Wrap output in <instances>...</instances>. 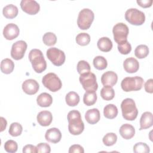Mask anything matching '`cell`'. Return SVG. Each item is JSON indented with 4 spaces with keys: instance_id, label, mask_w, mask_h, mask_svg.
Instances as JSON below:
<instances>
[{
    "instance_id": "obj_24",
    "label": "cell",
    "mask_w": 153,
    "mask_h": 153,
    "mask_svg": "<svg viewBox=\"0 0 153 153\" xmlns=\"http://www.w3.org/2000/svg\"><path fill=\"white\" fill-rule=\"evenodd\" d=\"M19 13L18 8L13 4H8L5 6L2 10V13L7 19H13L16 17Z\"/></svg>"
},
{
    "instance_id": "obj_31",
    "label": "cell",
    "mask_w": 153,
    "mask_h": 153,
    "mask_svg": "<svg viewBox=\"0 0 153 153\" xmlns=\"http://www.w3.org/2000/svg\"><path fill=\"white\" fill-rule=\"evenodd\" d=\"M148 54L149 48L146 45H139L134 50V55L138 59L145 58L148 55Z\"/></svg>"
},
{
    "instance_id": "obj_10",
    "label": "cell",
    "mask_w": 153,
    "mask_h": 153,
    "mask_svg": "<svg viewBox=\"0 0 153 153\" xmlns=\"http://www.w3.org/2000/svg\"><path fill=\"white\" fill-rule=\"evenodd\" d=\"M46 55L51 63L56 66H62L66 59L65 53L56 47L48 48L47 50Z\"/></svg>"
},
{
    "instance_id": "obj_45",
    "label": "cell",
    "mask_w": 153,
    "mask_h": 153,
    "mask_svg": "<svg viewBox=\"0 0 153 153\" xmlns=\"http://www.w3.org/2000/svg\"><path fill=\"white\" fill-rule=\"evenodd\" d=\"M0 120H1V130L0 131H1V132H2L6 128L7 122L6 120L2 117H0Z\"/></svg>"
},
{
    "instance_id": "obj_23",
    "label": "cell",
    "mask_w": 153,
    "mask_h": 153,
    "mask_svg": "<svg viewBox=\"0 0 153 153\" xmlns=\"http://www.w3.org/2000/svg\"><path fill=\"white\" fill-rule=\"evenodd\" d=\"M98 48L103 52H108L111 50L113 44L111 40L108 37L100 38L97 43Z\"/></svg>"
},
{
    "instance_id": "obj_18",
    "label": "cell",
    "mask_w": 153,
    "mask_h": 153,
    "mask_svg": "<svg viewBox=\"0 0 153 153\" xmlns=\"http://www.w3.org/2000/svg\"><path fill=\"white\" fill-rule=\"evenodd\" d=\"M37 121L41 126H48L52 122L53 115L51 112L48 111H42L37 115Z\"/></svg>"
},
{
    "instance_id": "obj_7",
    "label": "cell",
    "mask_w": 153,
    "mask_h": 153,
    "mask_svg": "<svg viewBox=\"0 0 153 153\" xmlns=\"http://www.w3.org/2000/svg\"><path fill=\"white\" fill-rule=\"evenodd\" d=\"M125 19L133 25L140 26L145 22V15L137 8H129L125 13Z\"/></svg>"
},
{
    "instance_id": "obj_16",
    "label": "cell",
    "mask_w": 153,
    "mask_h": 153,
    "mask_svg": "<svg viewBox=\"0 0 153 153\" xmlns=\"http://www.w3.org/2000/svg\"><path fill=\"white\" fill-rule=\"evenodd\" d=\"M46 140L53 143L59 142L62 138V133L56 127H53L48 129L45 134Z\"/></svg>"
},
{
    "instance_id": "obj_6",
    "label": "cell",
    "mask_w": 153,
    "mask_h": 153,
    "mask_svg": "<svg viewBox=\"0 0 153 153\" xmlns=\"http://www.w3.org/2000/svg\"><path fill=\"white\" fill-rule=\"evenodd\" d=\"M43 85L52 92L59 90L62 86V83L58 76L53 72L48 73L42 78Z\"/></svg>"
},
{
    "instance_id": "obj_29",
    "label": "cell",
    "mask_w": 153,
    "mask_h": 153,
    "mask_svg": "<svg viewBox=\"0 0 153 153\" xmlns=\"http://www.w3.org/2000/svg\"><path fill=\"white\" fill-rule=\"evenodd\" d=\"M100 96L105 100H111L115 96V91L111 87L104 86L100 90Z\"/></svg>"
},
{
    "instance_id": "obj_14",
    "label": "cell",
    "mask_w": 153,
    "mask_h": 153,
    "mask_svg": "<svg viewBox=\"0 0 153 153\" xmlns=\"http://www.w3.org/2000/svg\"><path fill=\"white\" fill-rule=\"evenodd\" d=\"M22 87L23 91L29 95L36 94L39 88L38 82L33 79H28L25 80L23 82Z\"/></svg>"
},
{
    "instance_id": "obj_17",
    "label": "cell",
    "mask_w": 153,
    "mask_h": 153,
    "mask_svg": "<svg viewBox=\"0 0 153 153\" xmlns=\"http://www.w3.org/2000/svg\"><path fill=\"white\" fill-rule=\"evenodd\" d=\"M123 67L124 70L130 74L136 72L139 68V63L138 61L134 57L127 58L123 62Z\"/></svg>"
},
{
    "instance_id": "obj_2",
    "label": "cell",
    "mask_w": 153,
    "mask_h": 153,
    "mask_svg": "<svg viewBox=\"0 0 153 153\" xmlns=\"http://www.w3.org/2000/svg\"><path fill=\"white\" fill-rule=\"evenodd\" d=\"M29 59L33 70L36 73H42L47 68V63L40 50L32 49L29 54Z\"/></svg>"
},
{
    "instance_id": "obj_26",
    "label": "cell",
    "mask_w": 153,
    "mask_h": 153,
    "mask_svg": "<svg viewBox=\"0 0 153 153\" xmlns=\"http://www.w3.org/2000/svg\"><path fill=\"white\" fill-rule=\"evenodd\" d=\"M103 115L108 119L115 118L118 115V109L114 104H108L104 107Z\"/></svg>"
},
{
    "instance_id": "obj_22",
    "label": "cell",
    "mask_w": 153,
    "mask_h": 153,
    "mask_svg": "<svg viewBox=\"0 0 153 153\" xmlns=\"http://www.w3.org/2000/svg\"><path fill=\"white\" fill-rule=\"evenodd\" d=\"M36 102L41 107H48L53 103V97L47 93H42L37 97Z\"/></svg>"
},
{
    "instance_id": "obj_8",
    "label": "cell",
    "mask_w": 153,
    "mask_h": 153,
    "mask_svg": "<svg viewBox=\"0 0 153 153\" xmlns=\"http://www.w3.org/2000/svg\"><path fill=\"white\" fill-rule=\"evenodd\" d=\"M79 82L83 88L87 91H96L98 88L96 76L94 74L89 72L80 75Z\"/></svg>"
},
{
    "instance_id": "obj_32",
    "label": "cell",
    "mask_w": 153,
    "mask_h": 153,
    "mask_svg": "<svg viewBox=\"0 0 153 153\" xmlns=\"http://www.w3.org/2000/svg\"><path fill=\"white\" fill-rule=\"evenodd\" d=\"M42 41L45 45L47 46H53L57 42L56 35L53 32H47L42 37Z\"/></svg>"
},
{
    "instance_id": "obj_28",
    "label": "cell",
    "mask_w": 153,
    "mask_h": 153,
    "mask_svg": "<svg viewBox=\"0 0 153 153\" xmlns=\"http://www.w3.org/2000/svg\"><path fill=\"white\" fill-rule=\"evenodd\" d=\"M66 104L69 106H75L79 102V96L75 91L69 92L65 97Z\"/></svg>"
},
{
    "instance_id": "obj_41",
    "label": "cell",
    "mask_w": 153,
    "mask_h": 153,
    "mask_svg": "<svg viewBox=\"0 0 153 153\" xmlns=\"http://www.w3.org/2000/svg\"><path fill=\"white\" fill-rule=\"evenodd\" d=\"M84 150L82 146L79 145L75 144L70 146L69 149V153H84Z\"/></svg>"
},
{
    "instance_id": "obj_11",
    "label": "cell",
    "mask_w": 153,
    "mask_h": 153,
    "mask_svg": "<svg viewBox=\"0 0 153 153\" xmlns=\"http://www.w3.org/2000/svg\"><path fill=\"white\" fill-rule=\"evenodd\" d=\"M27 43L23 40H20L14 42L13 44L11 50V57L16 60L23 59L27 49Z\"/></svg>"
},
{
    "instance_id": "obj_44",
    "label": "cell",
    "mask_w": 153,
    "mask_h": 153,
    "mask_svg": "<svg viewBox=\"0 0 153 153\" xmlns=\"http://www.w3.org/2000/svg\"><path fill=\"white\" fill-rule=\"evenodd\" d=\"M152 0H137L136 2L139 6L143 8H148L152 5Z\"/></svg>"
},
{
    "instance_id": "obj_5",
    "label": "cell",
    "mask_w": 153,
    "mask_h": 153,
    "mask_svg": "<svg viewBox=\"0 0 153 153\" xmlns=\"http://www.w3.org/2000/svg\"><path fill=\"white\" fill-rule=\"evenodd\" d=\"M94 14L92 10L89 8L81 10L78 14L77 19L78 26L82 30L89 29L94 20Z\"/></svg>"
},
{
    "instance_id": "obj_36",
    "label": "cell",
    "mask_w": 153,
    "mask_h": 153,
    "mask_svg": "<svg viewBox=\"0 0 153 153\" xmlns=\"http://www.w3.org/2000/svg\"><path fill=\"white\" fill-rule=\"evenodd\" d=\"M77 71L79 74L81 75L84 73L90 72L91 68L89 63L85 60H80L78 62L76 66Z\"/></svg>"
},
{
    "instance_id": "obj_21",
    "label": "cell",
    "mask_w": 153,
    "mask_h": 153,
    "mask_svg": "<svg viewBox=\"0 0 153 153\" xmlns=\"http://www.w3.org/2000/svg\"><path fill=\"white\" fill-rule=\"evenodd\" d=\"M100 112L96 108L89 109L85 114V119L87 122L90 124L97 123L100 120Z\"/></svg>"
},
{
    "instance_id": "obj_3",
    "label": "cell",
    "mask_w": 153,
    "mask_h": 153,
    "mask_svg": "<svg viewBox=\"0 0 153 153\" xmlns=\"http://www.w3.org/2000/svg\"><path fill=\"white\" fill-rule=\"evenodd\" d=\"M121 108L123 118L128 121H133L137 117L138 110L134 101L130 98H126L123 100Z\"/></svg>"
},
{
    "instance_id": "obj_13",
    "label": "cell",
    "mask_w": 153,
    "mask_h": 153,
    "mask_svg": "<svg viewBox=\"0 0 153 153\" xmlns=\"http://www.w3.org/2000/svg\"><path fill=\"white\" fill-rule=\"evenodd\" d=\"M19 28L14 23L7 24L3 30V35L7 40H13L19 35Z\"/></svg>"
},
{
    "instance_id": "obj_42",
    "label": "cell",
    "mask_w": 153,
    "mask_h": 153,
    "mask_svg": "<svg viewBox=\"0 0 153 153\" xmlns=\"http://www.w3.org/2000/svg\"><path fill=\"white\" fill-rule=\"evenodd\" d=\"M145 91L149 93H153V79L152 78L149 79L146 81L144 85Z\"/></svg>"
},
{
    "instance_id": "obj_34",
    "label": "cell",
    "mask_w": 153,
    "mask_h": 153,
    "mask_svg": "<svg viewBox=\"0 0 153 153\" xmlns=\"http://www.w3.org/2000/svg\"><path fill=\"white\" fill-rule=\"evenodd\" d=\"M76 43L81 46L88 45L90 42V36L87 33H79L75 38Z\"/></svg>"
},
{
    "instance_id": "obj_12",
    "label": "cell",
    "mask_w": 153,
    "mask_h": 153,
    "mask_svg": "<svg viewBox=\"0 0 153 153\" xmlns=\"http://www.w3.org/2000/svg\"><path fill=\"white\" fill-rule=\"evenodd\" d=\"M20 7L24 12L29 15L37 14L40 9L39 4L35 0H22Z\"/></svg>"
},
{
    "instance_id": "obj_40",
    "label": "cell",
    "mask_w": 153,
    "mask_h": 153,
    "mask_svg": "<svg viewBox=\"0 0 153 153\" xmlns=\"http://www.w3.org/2000/svg\"><path fill=\"white\" fill-rule=\"evenodd\" d=\"M37 152L39 153H50L51 152V148L47 143H39L36 146Z\"/></svg>"
},
{
    "instance_id": "obj_33",
    "label": "cell",
    "mask_w": 153,
    "mask_h": 153,
    "mask_svg": "<svg viewBox=\"0 0 153 153\" xmlns=\"http://www.w3.org/2000/svg\"><path fill=\"white\" fill-rule=\"evenodd\" d=\"M23 131V127L22 125L19 123H13L11 124L8 133L9 134L13 136V137H16L19 136L22 134V132Z\"/></svg>"
},
{
    "instance_id": "obj_38",
    "label": "cell",
    "mask_w": 153,
    "mask_h": 153,
    "mask_svg": "<svg viewBox=\"0 0 153 153\" xmlns=\"http://www.w3.org/2000/svg\"><path fill=\"white\" fill-rule=\"evenodd\" d=\"M18 145L13 140H8L4 144V149L10 153H14L17 151Z\"/></svg>"
},
{
    "instance_id": "obj_19",
    "label": "cell",
    "mask_w": 153,
    "mask_h": 153,
    "mask_svg": "<svg viewBox=\"0 0 153 153\" xmlns=\"http://www.w3.org/2000/svg\"><path fill=\"white\" fill-rule=\"evenodd\" d=\"M153 124V116L150 112H145L140 119V130L148 128Z\"/></svg>"
},
{
    "instance_id": "obj_4",
    "label": "cell",
    "mask_w": 153,
    "mask_h": 153,
    "mask_svg": "<svg viewBox=\"0 0 153 153\" xmlns=\"http://www.w3.org/2000/svg\"><path fill=\"white\" fill-rule=\"evenodd\" d=\"M143 84V79L138 76L134 77H126L121 83L122 89L126 91H132L140 90Z\"/></svg>"
},
{
    "instance_id": "obj_30",
    "label": "cell",
    "mask_w": 153,
    "mask_h": 153,
    "mask_svg": "<svg viewBox=\"0 0 153 153\" xmlns=\"http://www.w3.org/2000/svg\"><path fill=\"white\" fill-rule=\"evenodd\" d=\"M93 63L94 68L98 70H103L106 69L108 66L106 59L101 56H96L93 59Z\"/></svg>"
},
{
    "instance_id": "obj_43",
    "label": "cell",
    "mask_w": 153,
    "mask_h": 153,
    "mask_svg": "<svg viewBox=\"0 0 153 153\" xmlns=\"http://www.w3.org/2000/svg\"><path fill=\"white\" fill-rule=\"evenodd\" d=\"M23 153H36L37 152L36 146L32 145H26L23 148Z\"/></svg>"
},
{
    "instance_id": "obj_25",
    "label": "cell",
    "mask_w": 153,
    "mask_h": 153,
    "mask_svg": "<svg viewBox=\"0 0 153 153\" xmlns=\"http://www.w3.org/2000/svg\"><path fill=\"white\" fill-rule=\"evenodd\" d=\"M14 68V63L11 59L6 58L3 59L1 63V71L5 74L11 73Z\"/></svg>"
},
{
    "instance_id": "obj_27",
    "label": "cell",
    "mask_w": 153,
    "mask_h": 153,
    "mask_svg": "<svg viewBox=\"0 0 153 153\" xmlns=\"http://www.w3.org/2000/svg\"><path fill=\"white\" fill-rule=\"evenodd\" d=\"M97 94L96 91H87L83 97V102L84 103L89 106L93 105L97 100Z\"/></svg>"
},
{
    "instance_id": "obj_39",
    "label": "cell",
    "mask_w": 153,
    "mask_h": 153,
    "mask_svg": "<svg viewBox=\"0 0 153 153\" xmlns=\"http://www.w3.org/2000/svg\"><path fill=\"white\" fill-rule=\"evenodd\" d=\"M118 50L122 54H128L131 50V46L127 41H126L118 44Z\"/></svg>"
},
{
    "instance_id": "obj_9",
    "label": "cell",
    "mask_w": 153,
    "mask_h": 153,
    "mask_svg": "<svg viewBox=\"0 0 153 153\" xmlns=\"http://www.w3.org/2000/svg\"><path fill=\"white\" fill-rule=\"evenodd\" d=\"M112 33L115 41L119 44L127 41L129 29L126 24L123 23H118L113 27Z\"/></svg>"
},
{
    "instance_id": "obj_1",
    "label": "cell",
    "mask_w": 153,
    "mask_h": 153,
    "mask_svg": "<svg viewBox=\"0 0 153 153\" xmlns=\"http://www.w3.org/2000/svg\"><path fill=\"white\" fill-rule=\"evenodd\" d=\"M68 130L73 135H79L84 131V124L81 119L80 112L76 110H72L68 114Z\"/></svg>"
},
{
    "instance_id": "obj_35",
    "label": "cell",
    "mask_w": 153,
    "mask_h": 153,
    "mask_svg": "<svg viewBox=\"0 0 153 153\" xmlns=\"http://www.w3.org/2000/svg\"><path fill=\"white\" fill-rule=\"evenodd\" d=\"M117 140V136L114 133H108L103 137L102 141L107 146L114 145Z\"/></svg>"
},
{
    "instance_id": "obj_20",
    "label": "cell",
    "mask_w": 153,
    "mask_h": 153,
    "mask_svg": "<svg viewBox=\"0 0 153 153\" xmlns=\"http://www.w3.org/2000/svg\"><path fill=\"white\" fill-rule=\"evenodd\" d=\"M119 132L123 138L128 140L131 139L134 136L135 129L132 125L124 124L120 127Z\"/></svg>"
},
{
    "instance_id": "obj_15",
    "label": "cell",
    "mask_w": 153,
    "mask_h": 153,
    "mask_svg": "<svg viewBox=\"0 0 153 153\" xmlns=\"http://www.w3.org/2000/svg\"><path fill=\"white\" fill-rule=\"evenodd\" d=\"M117 80V74L113 71L105 72L101 76V82L103 86H109L112 87L116 84Z\"/></svg>"
},
{
    "instance_id": "obj_37",
    "label": "cell",
    "mask_w": 153,
    "mask_h": 153,
    "mask_svg": "<svg viewBox=\"0 0 153 153\" xmlns=\"http://www.w3.org/2000/svg\"><path fill=\"white\" fill-rule=\"evenodd\" d=\"M149 151V146L143 142L136 143L133 146V152L136 153H148Z\"/></svg>"
}]
</instances>
